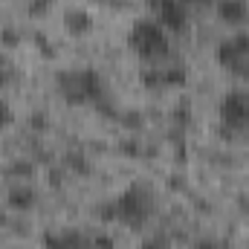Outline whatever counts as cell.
Returning <instances> with one entry per match:
<instances>
[{"instance_id":"7a4b0ae2","label":"cell","mask_w":249,"mask_h":249,"mask_svg":"<svg viewBox=\"0 0 249 249\" xmlns=\"http://www.w3.org/2000/svg\"><path fill=\"white\" fill-rule=\"evenodd\" d=\"M127 44H130V50H133L139 58H145V61H160V58H165L168 50H171L168 32H165L157 20H148V18H142V20H136V23L130 26Z\"/></svg>"},{"instance_id":"ba28073f","label":"cell","mask_w":249,"mask_h":249,"mask_svg":"<svg viewBox=\"0 0 249 249\" xmlns=\"http://www.w3.org/2000/svg\"><path fill=\"white\" fill-rule=\"evenodd\" d=\"M217 18L226 26H244L249 18V3L247 0H217Z\"/></svg>"},{"instance_id":"5b68a950","label":"cell","mask_w":249,"mask_h":249,"mask_svg":"<svg viewBox=\"0 0 249 249\" xmlns=\"http://www.w3.org/2000/svg\"><path fill=\"white\" fill-rule=\"evenodd\" d=\"M220 122L229 130H247L249 127V93L247 90H229L223 93L220 105H217Z\"/></svg>"},{"instance_id":"2e32d148","label":"cell","mask_w":249,"mask_h":249,"mask_svg":"<svg viewBox=\"0 0 249 249\" xmlns=\"http://www.w3.org/2000/svg\"><path fill=\"white\" fill-rule=\"evenodd\" d=\"M194 249H223V247H220L214 238H200V241L194 244Z\"/></svg>"},{"instance_id":"9a60e30c","label":"cell","mask_w":249,"mask_h":249,"mask_svg":"<svg viewBox=\"0 0 249 249\" xmlns=\"http://www.w3.org/2000/svg\"><path fill=\"white\" fill-rule=\"evenodd\" d=\"M15 119V113H12V107H9V102H3L0 99V127H6V124Z\"/></svg>"},{"instance_id":"52a82bcc","label":"cell","mask_w":249,"mask_h":249,"mask_svg":"<svg viewBox=\"0 0 249 249\" xmlns=\"http://www.w3.org/2000/svg\"><path fill=\"white\" fill-rule=\"evenodd\" d=\"M44 249H90V238L81 232H47Z\"/></svg>"},{"instance_id":"30bf717a","label":"cell","mask_w":249,"mask_h":249,"mask_svg":"<svg viewBox=\"0 0 249 249\" xmlns=\"http://www.w3.org/2000/svg\"><path fill=\"white\" fill-rule=\"evenodd\" d=\"M6 206L9 209H15V212H29V209H35L38 206V191L29 186H18L12 188L9 194H6Z\"/></svg>"},{"instance_id":"4fadbf2b","label":"cell","mask_w":249,"mask_h":249,"mask_svg":"<svg viewBox=\"0 0 249 249\" xmlns=\"http://www.w3.org/2000/svg\"><path fill=\"white\" fill-rule=\"evenodd\" d=\"M139 249H171V247H168V241L162 235H151V238H145L139 244Z\"/></svg>"},{"instance_id":"8fae6325","label":"cell","mask_w":249,"mask_h":249,"mask_svg":"<svg viewBox=\"0 0 249 249\" xmlns=\"http://www.w3.org/2000/svg\"><path fill=\"white\" fill-rule=\"evenodd\" d=\"M160 75H162V87H183L188 81V70L183 64H171V67L160 70Z\"/></svg>"},{"instance_id":"9c48e42d","label":"cell","mask_w":249,"mask_h":249,"mask_svg":"<svg viewBox=\"0 0 249 249\" xmlns=\"http://www.w3.org/2000/svg\"><path fill=\"white\" fill-rule=\"evenodd\" d=\"M64 29L70 35H87L93 29V15L87 9H67L64 12Z\"/></svg>"},{"instance_id":"7c38bea8","label":"cell","mask_w":249,"mask_h":249,"mask_svg":"<svg viewBox=\"0 0 249 249\" xmlns=\"http://www.w3.org/2000/svg\"><path fill=\"white\" fill-rule=\"evenodd\" d=\"M53 6H55V0H29V15L41 18V15H47Z\"/></svg>"},{"instance_id":"277c9868","label":"cell","mask_w":249,"mask_h":249,"mask_svg":"<svg viewBox=\"0 0 249 249\" xmlns=\"http://www.w3.org/2000/svg\"><path fill=\"white\" fill-rule=\"evenodd\" d=\"M214 58L232 75L249 78V32H235V35L223 38L214 50Z\"/></svg>"},{"instance_id":"e0dca14e","label":"cell","mask_w":249,"mask_h":249,"mask_svg":"<svg viewBox=\"0 0 249 249\" xmlns=\"http://www.w3.org/2000/svg\"><path fill=\"white\" fill-rule=\"evenodd\" d=\"M186 3H209V0H186Z\"/></svg>"},{"instance_id":"6da1fadb","label":"cell","mask_w":249,"mask_h":249,"mask_svg":"<svg viewBox=\"0 0 249 249\" xmlns=\"http://www.w3.org/2000/svg\"><path fill=\"white\" fill-rule=\"evenodd\" d=\"M58 93L70 105H90V102H102L105 99V78L99 70L93 67H81V70H67L58 75Z\"/></svg>"},{"instance_id":"3957f363","label":"cell","mask_w":249,"mask_h":249,"mask_svg":"<svg viewBox=\"0 0 249 249\" xmlns=\"http://www.w3.org/2000/svg\"><path fill=\"white\" fill-rule=\"evenodd\" d=\"M113 209H116V217L127 223V226H133V229H139L145 220H148V214H151V209H154V200H151V191L142 186H127L113 200Z\"/></svg>"},{"instance_id":"8992f818","label":"cell","mask_w":249,"mask_h":249,"mask_svg":"<svg viewBox=\"0 0 249 249\" xmlns=\"http://www.w3.org/2000/svg\"><path fill=\"white\" fill-rule=\"evenodd\" d=\"M157 23L165 32H186L188 29V3L186 0H157Z\"/></svg>"},{"instance_id":"ac0fdd59","label":"cell","mask_w":249,"mask_h":249,"mask_svg":"<svg viewBox=\"0 0 249 249\" xmlns=\"http://www.w3.org/2000/svg\"><path fill=\"white\" fill-rule=\"evenodd\" d=\"M102 3H119V0H102Z\"/></svg>"},{"instance_id":"5bb4252c","label":"cell","mask_w":249,"mask_h":249,"mask_svg":"<svg viewBox=\"0 0 249 249\" xmlns=\"http://www.w3.org/2000/svg\"><path fill=\"white\" fill-rule=\"evenodd\" d=\"M90 249H113V238L110 235H96V238H90Z\"/></svg>"}]
</instances>
